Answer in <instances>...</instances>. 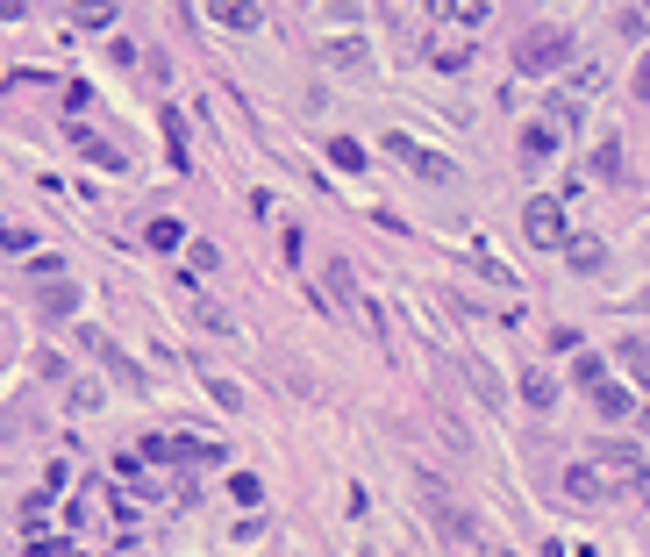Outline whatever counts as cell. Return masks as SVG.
Returning a JSON list of instances; mask_svg holds the SVG:
<instances>
[{
    "label": "cell",
    "instance_id": "6da1fadb",
    "mask_svg": "<svg viewBox=\"0 0 650 557\" xmlns=\"http://www.w3.org/2000/svg\"><path fill=\"white\" fill-rule=\"evenodd\" d=\"M572 51H579V43H572V29H565V22H544V29H530L522 43H514V65L530 72V79H544V72H558Z\"/></svg>",
    "mask_w": 650,
    "mask_h": 557
},
{
    "label": "cell",
    "instance_id": "7a4b0ae2",
    "mask_svg": "<svg viewBox=\"0 0 650 557\" xmlns=\"http://www.w3.org/2000/svg\"><path fill=\"white\" fill-rule=\"evenodd\" d=\"M415 479H422V501H429V522L444 529V536H450V543H480V522H472V515H464V507H458V501H450V493H444V479H436V472H415Z\"/></svg>",
    "mask_w": 650,
    "mask_h": 557
},
{
    "label": "cell",
    "instance_id": "3957f363",
    "mask_svg": "<svg viewBox=\"0 0 650 557\" xmlns=\"http://www.w3.org/2000/svg\"><path fill=\"white\" fill-rule=\"evenodd\" d=\"M522 237H530L536 251H565V201H558V193H530V207H522Z\"/></svg>",
    "mask_w": 650,
    "mask_h": 557
},
{
    "label": "cell",
    "instance_id": "277c9868",
    "mask_svg": "<svg viewBox=\"0 0 650 557\" xmlns=\"http://www.w3.org/2000/svg\"><path fill=\"white\" fill-rule=\"evenodd\" d=\"M386 151H394L400 165L415 172V179H429V186H458V165H450V157H436V151H422L415 136H386Z\"/></svg>",
    "mask_w": 650,
    "mask_h": 557
},
{
    "label": "cell",
    "instance_id": "5b68a950",
    "mask_svg": "<svg viewBox=\"0 0 650 557\" xmlns=\"http://www.w3.org/2000/svg\"><path fill=\"white\" fill-rule=\"evenodd\" d=\"M565 493H572V501H586V507H600L615 486H608V472H600L594 457H586V465H572V472H565Z\"/></svg>",
    "mask_w": 650,
    "mask_h": 557
},
{
    "label": "cell",
    "instance_id": "8992f818",
    "mask_svg": "<svg viewBox=\"0 0 650 557\" xmlns=\"http://www.w3.org/2000/svg\"><path fill=\"white\" fill-rule=\"evenodd\" d=\"M594 415H608V422H629V415H636V393L608 379V387H594Z\"/></svg>",
    "mask_w": 650,
    "mask_h": 557
},
{
    "label": "cell",
    "instance_id": "52a82bcc",
    "mask_svg": "<svg viewBox=\"0 0 650 557\" xmlns=\"http://www.w3.org/2000/svg\"><path fill=\"white\" fill-rule=\"evenodd\" d=\"M615 365L629 371L636 387H650V337H629V343H622V351H615Z\"/></svg>",
    "mask_w": 650,
    "mask_h": 557
},
{
    "label": "cell",
    "instance_id": "ba28073f",
    "mask_svg": "<svg viewBox=\"0 0 650 557\" xmlns=\"http://www.w3.org/2000/svg\"><path fill=\"white\" fill-rule=\"evenodd\" d=\"M550 151H558V129H550V122H536V129H530V136H522V165H530V172H536V165H544V157H550Z\"/></svg>",
    "mask_w": 650,
    "mask_h": 557
},
{
    "label": "cell",
    "instance_id": "9c48e42d",
    "mask_svg": "<svg viewBox=\"0 0 650 557\" xmlns=\"http://www.w3.org/2000/svg\"><path fill=\"white\" fill-rule=\"evenodd\" d=\"M572 387H586V393H594V387H608V357L579 351V357H572Z\"/></svg>",
    "mask_w": 650,
    "mask_h": 557
},
{
    "label": "cell",
    "instance_id": "30bf717a",
    "mask_svg": "<svg viewBox=\"0 0 650 557\" xmlns=\"http://www.w3.org/2000/svg\"><path fill=\"white\" fill-rule=\"evenodd\" d=\"M322 58H329V65H343V72H365V43H358V36H336V43H322Z\"/></svg>",
    "mask_w": 650,
    "mask_h": 557
},
{
    "label": "cell",
    "instance_id": "8fae6325",
    "mask_svg": "<svg viewBox=\"0 0 650 557\" xmlns=\"http://www.w3.org/2000/svg\"><path fill=\"white\" fill-rule=\"evenodd\" d=\"M464 379H472V393H480L486 407H500V379H494V371L480 365V357H464Z\"/></svg>",
    "mask_w": 650,
    "mask_h": 557
},
{
    "label": "cell",
    "instance_id": "7c38bea8",
    "mask_svg": "<svg viewBox=\"0 0 650 557\" xmlns=\"http://www.w3.org/2000/svg\"><path fill=\"white\" fill-rule=\"evenodd\" d=\"M565 257H572V271H600V265H608V251H600V243H594V237L565 243Z\"/></svg>",
    "mask_w": 650,
    "mask_h": 557
},
{
    "label": "cell",
    "instance_id": "4fadbf2b",
    "mask_svg": "<svg viewBox=\"0 0 650 557\" xmlns=\"http://www.w3.org/2000/svg\"><path fill=\"white\" fill-rule=\"evenodd\" d=\"M72 143H79V151L93 157V165H122V151H115V143H101L93 129H72Z\"/></svg>",
    "mask_w": 650,
    "mask_h": 557
},
{
    "label": "cell",
    "instance_id": "5bb4252c",
    "mask_svg": "<svg viewBox=\"0 0 650 557\" xmlns=\"http://www.w3.org/2000/svg\"><path fill=\"white\" fill-rule=\"evenodd\" d=\"M522 401H530V407H550V401H558V379H550V371H530V379H522Z\"/></svg>",
    "mask_w": 650,
    "mask_h": 557
},
{
    "label": "cell",
    "instance_id": "9a60e30c",
    "mask_svg": "<svg viewBox=\"0 0 650 557\" xmlns=\"http://www.w3.org/2000/svg\"><path fill=\"white\" fill-rule=\"evenodd\" d=\"M36 307H43V315H72L79 293H72V287H43V293H36Z\"/></svg>",
    "mask_w": 650,
    "mask_h": 557
},
{
    "label": "cell",
    "instance_id": "2e32d148",
    "mask_svg": "<svg viewBox=\"0 0 650 557\" xmlns=\"http://www.w3.org/2000/svg\"><path fill=\"white\" fill-rule=\"evenodd\" d=\"M222 29H257V8H207Z\"/></svg>",
    "mask_w": 650,
    "mask_h": 557
},
{
    "label": "cell",
    "instance_id": "e0dca14e",
    "mask_svg": "<svg viewBox=\"0 0 650 557\" xmlns=\"http://www.w3.org/2000/svg\"><path fill=\"white\" fill-rule=\"evenodd\" d=\"M594 172H600V179H622V143H600V151H594Z\"/></svg>",
    "mask_w": 650,
    "mask_h": 557
},
{
    "label": "cell",
    "instance_id": "ac0fdd59",
    "mask_svg": "<svg viewBox=\"0 0 650 557\" xmlns=\"http://www.w3.org/2000/svg\"><path fill=\"white\" fill-rule=\"evenodd\" d=\"M329 165H343V172H358V165H365V151H358V143H343V136H336V143H329Z\"/></svg>",
    "mask_w": 650,
    "mask_h": 557
},
{
    "label": "cell",
    "instance_id": "d6986e66",
    "mask_svg": "<svg viewBox=\"0 0 650 557\" xmlns=\"http://www.w3.org/2000/svg\"><path fill=\"white\" fill-rule=\"evenodd\" d=\"M615 29H622V36H643V29H650V8H622Z\"/></svg>",
    "mask_w": 650,
    "mask_h": 557
},
{
    "label": "cell",
    "instance_id": "ffe728a7",
    "mask_svg": "<svg viewBox=\"0 0 650 557\" xmlns=\"http://www.w3.org/2000/svg\"><path fill=\"white\" fill-rule=\"evenodd\" d=\"M143 237H151V243H157V251H171V243L187 237V229H179V221H151V229H143Z\"/></svg>",
    "mask_w": 650,
    "mask_h": 557
},
{
    "label": "cell",
    "instance_id": "44dd1931",
    "mask_svg": "<svg viewBox=\"0 0 650 557\" xmlns=\"http://www.w3.org/2000/svg\"><path fill=\"white\" fill-rule=\"evenodd\" d=\"M193 307H201V321H207V329H215V337H229V329H237V321H229V315H222V307H215V301H193Z\"/></svg>",
    "mask_w": 650,
    "mask_h": 557
},
{
    "label": "cell",
    "instance_id": "7402d4cb",
    "mask_svg": "<svg viewBox=\"0 0 650 557\" xmlns=\"http://www.w3.org/2000/svg\"><path fill=\"white\" fill-rule=\"evenodd\" d=\"M229 493H237V507H257V493H265V486H257V479L243 472V479H229Z\"/></svg>",
    "mask_w": 650,
    "mask_h": 557
},
{
    "label": "cell",
    "instance_id": "603a6c76",
    "mask_svg": "<svg viewBox=\"0 0 650 557\" xmlns=\"http://www.w3.org/2000/svg\"><path fill=\"white\" fill-rule=\"evenodd\" d=\"M72 22H79V29H107V22H115V8H79Z\"/></svg>",
    "mask_w": 650,
    "mask_h": 557
},
{
    "label": "cell",
    "instance_id": "cb8c5ba5",
    "mask_svg": "<svg viewBox=\"0 0 650 557\" xmlns=\"http://www.w3.org/2000/svg\"><path fill=\"white\" fill-rule=\"evenodd\" d=\"M207 393H215V401H222V407H229V415H237V407H243V393H237V387H229V379H207Z\"/></svg>",
    "mask_w": 650,
    "mask_h": 557
},
{
    "label": "cell",
    "instance_id": "d4e9b609",
    "mask_svg": "<svg viewBox=\"0 0 650 557\" xmlns=\"http://www.w3.org/2000/svg\"><path fill=\"white\" fill-rule=\"evenodd\" d=\"M0 243H8V251H22V243H29V237H22L15 221H0Z\"/></svg>",
    "mask_w": 650,
    "mask_h": 557
},
{
    "label": "cell",
    "instance_id": "484cf974",
    "mask_svg": "<svg viewBox=\"0 0 650 557\" xmlns=\"http://www.w3.org/2000/svg\"><path fill=\"white\" fill-rule=\"evenodd\" d=\"M636 93H643V101H650V58H643V65H636Z\"/></svg>",
    "mask_w": 650,
    "mask_h": 557
},
{
    "label": "cell",
    "instance_id": "4316f807",
    "mask_svg": "<svg viewBox=\"0 0 650 557\" xmlns=\"http://www.w3.org/2000/svg\"><path fill=\"white\" fill-rule=\"evenodd\" d=\"M486 557H508V550H494V543H486Z\"/></svg>",
    "mask_w": 650,
    "mask_h": 557
},
{
    "label": "cell",
    "instance_id": "83f0119b",
    "mask_svg": "<svg viewBox=\"0 0 650 557\" xmlns=\"http://www.w3.org/2000/svg\"><path fill=\"white\" fill-rule=\"evenodd\" d=\"M643 429H650V401H643Z\"/></svg>",
    "mask_w": 650,
    "mask_h": 557
}]
</instances>
